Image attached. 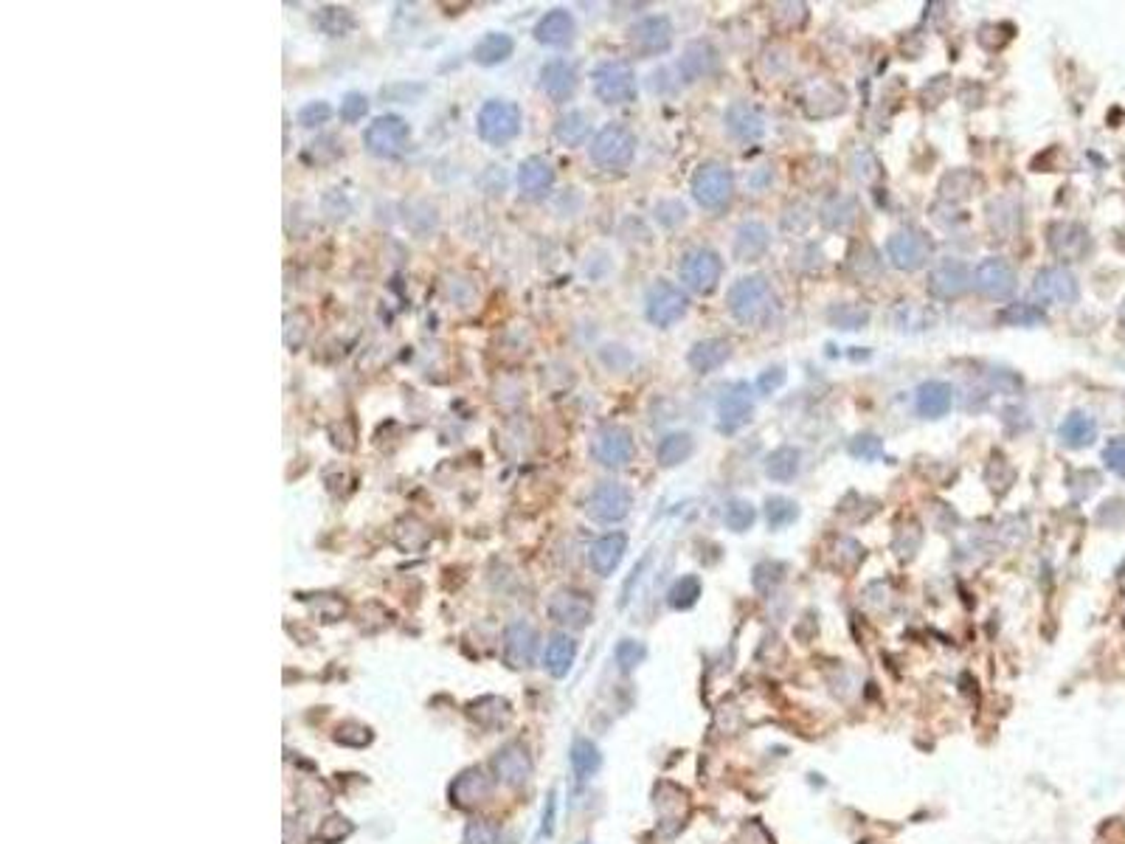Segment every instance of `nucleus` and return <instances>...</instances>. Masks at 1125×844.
I'll list each match as a JSON object with an SVG mask.
<instances>
[{"label": "nucleus", "mask_w": 1125, "mask_h": 844, "mask_svg": "<svg viewBox=\"0 0 1125 844\" xmlns=\"http://www.w3.org/2000/svg\"><path fill=\"white\" fill-rule=\"evenodd\" d=\"M554 808H557V794L552 791L549 800H546V813H544V836L554 833Z\"/></svg>", "instance_id": "nucleus-57"}, {"label": "nucleus", "mask_w": 1125, "mask_h": 844, "mask_svg": "<svg viewBox=\"0 0 1125 844\" xmlns=\"http://www.w3.org/2000/svg\"><path fill=\"white\" fill-rule=\"evenodd\" d=\"M830 324L838 329H864L869 324V310L858 304H838L830 310Z\"/></svg>", "instance_id": "nucleus-47"}, {"label": "nucleus", "mask_w": 1125, "mask_h": 844, "mask_svg": "<svg viewBox=\"0 0 1125 844\" xmlns=\"http://www.w3.org/2000/svg\"><path fill=\"white\" fill-rule=\"evenodd\" d=\"M332 740H336L338 746L366 749L372 740H374V732L366 724H361V721H344V724L336 726V735H332Z\"/></svg>", "instance_id": "nucleus-43"}, {"label": "nucleus", "mask_w": 1125, "mask_h": 844, "mask_svg": "<svg viewBox=\"0 0 1125 844\" xmlns=\"http://www.w3.org/2000/svg\"><path fill=\"white\" fill-rule=\"evenodd\" d=\"M721 68V54L709 40H695L684 48V54L678 60V73L684 82H698L706 80L714 71Z\"/></svg>", "instance_id": "nucleus-22"}, {"label": "nucleus", "mask_w": 1125, "mask_h": 844, "mask_svg": "<svg viewBox=\"0 0 1125 844\" xmlns=\"http://www.w3.org/2000/svg\"><path fill=\"white\" fill-rule=\"evenodd\" d=\"M411 141V127H408L405 119L400 116H380L374 119L366 133H364V144L372 156L377 158H397L400 152Z\"/></svg>", "instance_id": "nucleus-9"}, {"label": "nucleus", "mask_w": 1125, "mask_h": 844, "mask_svg": "<svg viewBox=\"0 0 1125 844\" xmlns=\"http://www.w3.org/2000/svg\"><path fill=\"white\" fill-rule=\"evenodd\" d=\"M1033 296L1041 304H1058V307H1069L1081 299V288L1078 279L1072 270L1061 268V265H1050L1041 268L1033 276Z\"/></svg>", "instance_id": "nucleus-11"}, {"label": "nucleus", "mask_w": 1125, "mask_h": 844, "mask_svg": "<svg viewBox=\"0 0 1125 844\" xmlns=\"http://www.w3.org/2000/svg\"><path fill=\"white\" fill-rule=\"evenodd\" d=\"M729 355H732V344L726 338H704V341H698L693 349H689L686 361H689V366H693L695 372L709 375L714 369H721L729 361Z\"/></svg>", "instance_id": "nucleus-32"}, {"label": "nucleus", "mask_w": 1125, "mask_h": 844, "mask_svg": "<svg viewBox=\"0 0 1125 844\" xmlns=\"http://www.w3.org/2000/svg\"><path fill=\"white\" fill-rule=\"evenodd\" d=\"M1046 242H1050V251L1064 262L1083 260L1089 253V248H1092L1089 232L1081 223H1055V225H1050Z\"/></svg>", "instance_id": "nucleus-21"}, {"label": "nucleus", "mask_w": 1125, "mask_h": 844, "mask_svg": "<svg viewBox=\"0 0 1125 844\" xmlns=\"http://www.w3.org/2000/svg\"><path fill=\"white\" fill-rule=\"evenodd\" d=\"M974 186H979V177L974 175V172H965V169H957V172H951V175H945V181H942V194L945 197H951V200H965V197H970L974 194Z\"/></svg>", "instance_id": "nucleus-46"}, {"label": "nucleus", "mask_w": 1125, "mask_h": 844, "mask_svg": "<svg viewBox=\"0 0 1125 844\" xmlns=\"http://www.w3.org/2000/svg\"><path fill=\"white\" fill-rule=\"evenodd\" d=\"M914 405H917V414L926 417V420L945 417V414L951 412V405H954V389H951V383H945V380H929V383H923V386L917 389Z\"/></svg>", "instance_id": "nucleus-26"}, {"label": "nucleus", "mask_w": 1125, "mask_h": 844, "mask_svg": "<svg viewBox=\"0 0 1125 844\" xmlns=\"http://www.w3.org/2000/svg\"><path fill=\"white\" fill-rule=\"evenodd\" d=\"M799 518V504L790 501L785 496H771L765 498V521H769L771 529H782L788 524H794Z\"/></svg>", "instance_id": "nucleus-42"}, {"label": "nucleus", "mask_w": 1125, "mask_h": 844, "mask_svg": "<svg viewBox=\"0 0 1125 844\" xmlns=\"http://www.w3.org/2000/svg\"><path fill=\"white\" fill-rule=\"evenodd\" d=\"M819 220L830 232H844L856 223V197L850 194H833L822 203Z\"/></svg>", "instance_id": "nucleus-37"}, {"label": "nucleus", "mask_w": 1125, "mask_h": 844, "mask_svg": "<svg viewBox=\"0 0 1125 844\" xmlns=\"http://www.w3.org/2000/svg\"><path fill=\"white\" fill-rule=\"evenodd\" d=\"M970 281H974V273L962 260H940L931 270H929V281L926 290L931 299L940 301H951L968 293Z\"/></svg>", "instance_id": "nucleus-13"}, {"label": "nucleus", "mask_w": 1125, "mask_h": 844, "mask_svg": "<svg viewBox=\"0 0 1125 844\" xmlns=\"http://www.w3.org/2000/svg\"><path fill=\"white\" fill-rule=\"evenodd\" d=\"M532 769H534L532 754L524 744H518V740L504 744L493 757V777L504 785H513V788L524 785L532 777Z\"/></svg>", "instance_id": "nucleus-20"}, {"label": "nucleus", "mask_w": 1125, "mask_h": 844, "mask_svg": "<svg viewBox=\"0 0 1125 844\" xmlns=\"http://www.w3.org/2000/svg\"><path fill=\"white\" fill-rule=\"evenodd\" d=\"M886 257L892 268L903 273H914L926 268L931 260V240L920 228H901L886 240Z\"/></svg>", "instance_id": "nucleus-7"}, {"label": "nucleus", "mask_w": 1125, "mask_h": 844, "mask_svg": "<svg viewBox=\"0 0 1125 844\" xmlns=\"http://www.w3.org/2000/svg\"><path fill=\"white\" fill-rule=\"evenodd\" d=\"M554 186V169L546 158L532 156L518 166V189L526 197H544Z\"/></svg>", "instance_id": "nucleus-30"}, {"label": "nucleus", "mask_w": 1125, "mask_h": 844, "mask_svg": "<svg viewBox=\"0 0 1125 844\" xmlns=\"http://www.w3.org/2000/svg\"><path fill=\"white\" fill-rule=\"evenodd\" d=\"M769 245H771L769 228H765L762 223H757V220L743 223L734 232V257H737V262H757L762 253L769 251Z\"/></svg>", "instance_id": "nucleus-29"}, {"label": "nucleus", "mask_w": 1125, "mask_h": 844, "mask_svg": "<svg viewBox=\"0 0 1125 844\" xmlns=\"http://www.w3.org/2000/svg\"><path fill=\"white\" fill-rule=\"evenodd\" d=\"M726 307L729 313L734 316V321H740L743 327H765L774 313H777V293L771 288V281L754 273V276H743L737 279L734 285L726 293Z\"/></svg>", "instance_id": "nucleus-1"}, {"label": "nucleus", "mask_w": 1125, "mask_h": 844, "mask_svg": "<svg viewBox=\"0 0 1125 844\" xmlns=\"http://www.w3.org/2000/svg\"><path fill=\"white\" fill-rule=\"evenodd\" d=\"M1120 321H1122V327H1125V301H1122V310H1120Z\"/></svg>", "instance_id": "nucleus-58"}, {"label": "nucleus", "mask_w": 1125, "mask_h": 844, "mask_svg": "<svg viewBox=\"0 0 1125 844\" xmlns=\"http://www.w3.org/2000/svg\"><path fill=\"white\" fill-rule=\"evenodd\" d=\"M884 453V440L875 437V433H858L856 440H850V456L861 459V462H875Z\"/></svg>", "instance_id": "nucleus-51"}, {"label": "nucleus", "mask_w": 1125, "mask_h": 844, "mask_svg": "<svg viewBox=\"0 0 1125 844\" xmlns=\"http://www.w3.org/2000/svg\"><path fill=\"white\" fill-rule=\"evenodd\" d=\"M366 113H369V99L364 93H357V90L346 93L344 101H341V108H338L341 121H346V124H357Z\"/></svg>", "instance_id": "nucleus-53"}, {"label": "nucleus", "mask_w": 1125, "mask_h": 844, "mask_svg": "<svg viewBox=\"0 0 1125 844\" xmlns=\"http://www.w3.org/2000/svg\"><path fill=\"white\" fill-rule=\"evenodd\" d=\"M352 833H355V825L346 820V816H341V813H329L326 820L318 825L316 839H318L321 844H344Z\"/></svg>", "instance_id": "nucleus-45"}, {"label": "nucleus", "mask_w": 1125, "mask_h": 844, "mask_svg": "<svg viewBox=\"0 0 1125 844\" xmlns=\"http://www.w3.org/2000/svg\"><path fill=\"white\" fill-rule=\"evenodd\" d=\"M1016 285H1018L1016 270L1002 257H988L974 270V288L985 299H990V301H1005V299H1010L1016 293Z\"/></svg>", "instance_id": "nucleus-14"}, {"label": "nucleus", "mask_w": 1125, "mask_h": 844, "mask_svg": "<svg viewBox=\"0 0 1125 844\" xmlns=\"http://www.w3.org/2000/svg\"><path fill=\"white\" fill-rule=\"evenodd\" d=\"M574 32H577L574 17L566 9H552L538 23H534V40L544 43V45H554V48L569 45L574 40Z\"/></svg>", "instance_id": "nucleus-28"}, {"label": "nucleus", "mask_w": 1125, "mask_h": 844, "mask_svg": "<svg viewBox=\"0 0 1125 844\" xmlns=\"http://www.w3.org/2000/svg\"><path fill=\"white\" fill-rule=\"evenodd\" d=\"M504 659L509 668L515 670H526L534 664V656H538V631H534L529 622L518 620L509 622L504 628Z\"/></svg>", "instance_id": "nucleus-18"}, {"label": "nucleus", "mask_w": 1125, "mask_h": 844, "mask_svg": "<svg viewBox=\"0 0 1125 844\" xmlns=\"http://www.w3.org/2000/svg\"><path fill=\"white\" fill-rule=\"evenodd\" d=\"M1002 321H1007L1013 327H1035V324H1044L1046 316H1044V310H1038L1035 304H1010L1007 310L1002 313Z\"/></svg>", "instance_id": "nucleus-50"}, {"label": "nucleus", "mask_w": 1125, "mask_h": 844, "mask_svg": "<svg viewBox=\"0 0 1125 844\" xmlns=\"http://www.w3.org/2000/svg\"><path fill=\"white\" fill-rule=\"evenodd\" d=\"M678 276L689 290H695L701 296L712 293L723 276V260L712 248H693L681 257Z\"/></svg>", "instance_id": "nucleus-8"}, {"label": "nucleus", "mask_w": 1125, "mask_h": 844, "mask_svg": "<svg viewBox=\"0 0 1125 844\" xmlns=\"http://www.w3.org/2000/svg\"><path fill=\"white\" fill-rule=\"evenodd\" d=\"M698 597H701V580H698L695 574H684V577H678V580L670 585V592H667V602H670V608H676V611H686V608H693V605L698 602Z\"/></svg>", "instance_id": "nucleus-41"}, {"label": "nucleus", "mask_w": 1125, "mask_h": 844, "mask_svg": "<svg viewBox=\"0 0 1125 844\" xmlns=\"http://www.w3.org/2000/svg\"><path fill=\"white\" fill-rule=\"evenodd\" d=\"M723 121H726V130L732 133V138L743 141V144L760 141L765 136V119L754 105H749V101H732V105L726 108Z\"/></svg>", "instance_id": "nucleus-23"}, {"label": "nucleus", "mask_w": 1125, "mask_h": 844, "mask_svg": "<svg viewBox=\"0 0 1125 844\" xmlns=\"http://www.w3.org/2000/svg\"><path fill=\"white\" fill-rule=\"evenodd\" d=\"M636 453L633 433L622 425H605L594 433L591 456L602 468H625Z\"/></svg>", "instance_id": "nucleus-12"}, {"label": "nucleus", "mask_w": 1125, "mask_h": 844, "mask_svg": "<svg viewBox=\"0 0 1125 844\" xmlns=\"http://www.w3.org/2000/svg\"><path fill=\"white\" fill-rule=\"evenodd\" d=\"M673 34L676 32H673L670 17L650 14L645 20H638L630 29V45L642 57H658V54H667L673 48Z\"/></svg>", "instance_id": "nucleus-16"}, {"label": "nucleus", "mask_w": 1125, "mask_h": 844, "mask_svg": "<svg viewBox=\"0 0 1125 844\" xmlns=\"http://www.w3.org/2000/svg\"><path fill=\"white\" fill-rule=\"evenodd\" d=\"M686 307H689L686 293L681 288H676L673 281H664V279L656 281V285L648 290V299H645L648 321L653 327H661V329L681 321L686 316Z\"/></svg>", "instance_id": "nucleus-10"}, {"label": "nucleus", "mask_w": 1125, "mask_h": 844, "mask_svg": "<svg viewBox=\"0 0 1125 844\" xmlns=\"http://www.w3.org/2000/svg\"><path fill=\"white\" fill-rule=\"evenodd\" d=\"M538 80L552 101H569L577 90V68L569 60H549Z\"/></svg>", "instance_id": "nucleus-25"}, {"label": "nucleus", "mask_w": 1125, "mask_h": 844, "mask_svg": "<svg viewBox=\"0 0 1125 844\" xmlns=\"http://www.w3.org/2000/svg\"><path fill=\"white\" fill-rule=\"evenodd\" d=\"M588 156L600 169H628L636 156V136L625 124H605L588 147Z\"/></svg>", "instance_id": "nucleus-3"}, {"label": "nucleus", "mask_w": 1125, "mask_h": 844, "mask_svg": "<svg viewBox=\"0 0 1125 844\" xmlns=\"http://www.w3.org/2000/svg\"><path fill=\"white\" fill-rule=\"evenodd\" d=\"M1103 462H1106V468H1109L1114 476L1125 479V437H1114V440L1103 448Z\"/></svg>", "instance_id": "nucleus-54"}, {"label": "nucleus", "mask_w": 1125, "mask_h": 844, "mask_svg": "<svg viewBox=\"0 0 1125 844\" xmlns=\"http://www.w3.org/2000/svg\"><path fill=\"white\" fill-rule=\"evenodd\" d=\"M799 468H802V450L794 445H782L765 456V476L771 481L785 484L790 479H797Z\"/></svg>", "instance_id": "nucleus-34"}, {"label": "nucleus", "mask_w": 1125, "mask_h": 844, "mask_svg": "<svg viewBox=\"0 0 1125 844\" xmlns=\"http://www.w3.org/2000/svg\"><path fill=\"white\" fill-rule=\"evenodd\" d=\"M695 453V440L689 437L686 431H673V433H667V437H664L661 442H658V448H656V459H658V465L661 468H678V465H684L689 456Z\"/></svg>", "instance_id": "nucleus-35"}, {"label": "nucleus", "mask_w": 1125, "mask_h": 844, "mask_svg": "<svg viewBox=\"0 0 1125 844\" xmlns=\"http://www.w3.org/2000/svg\"><path fill=\"white\" fill-rule=\"evenodd\" d=\"M734 194V175L723 164H701L693 175V197L701 209L721 212Z\"/></svg>", "instance_id": "nucleus-5"}, {"label": "nucleus", "mask_w": 1125, "mask_h": 844, "mask_svg": "<svg viewBox=\"0 0 1125 844\" xmlns=\"http://www.w3.org/2000/svg\"><path fill=\"white\" fill-rule=\"evenodd\" d=\"M591 85L605 105H630L636 99V73L625 60H605L594 68Z\"/></svg>", "instance_id": "nucleus-4"}, {"label": "nucleus", "mask_w": 1125, "mask_h": 844, "mask_svg": "<svg viewBox=\"0 0 1125 844\" xmlns=\"http://www.w3.org/2000/svg\"><path fill=\"white\" fill-rule=\"evenodd\" d=\"M588 130H591V121H588V116L582 110H569V113H562L557 119V124H554V138L562 147H580L585 141Z\"/></svg>", "instance_id": "nucleus-38"}, {"label": "nucleus", "mask_w": 1125, "mask_h": 844, "mask_svg": "<svg viewBox=\"0 0 1125 844\" xmlns=\"http://www.w3.org/2000/svg\"><path fill=\"white\" fill-rule=\"evenodd\" d=\"M754 414V397L749 383H734V386L718 400V428L721 433H737L746 428Z\"/></svg>", "instance_id": "nucleus-19"}, {"label": "nucleus", "mask_w": 1125, "mask_h": 844, "mask_svg": "<svg viewBox=\"0 0 1125 844\" xmlns=\"http://www.w3.org/2000/svg\"><path fill=\"white\" fill-rule=\"evenodd\" d=\"M549 617L562 628L580 631L594 620V602L574 588H560L549 600Z\"/></svg>", "instance_id": "nucleus-17"}, {"label": "nucleus", "mask_w": 1125, "mask_h": 844, "mask_svg": "<svg viewBox=\"0 0 1125 844\" xmlns=\"http://www.w3.org/2000/svg\"><path fill=\"white\" fill-rule=\"evenodd\" d=\"M397 546L400 549H405V552H420V549H425V544L430 541V532L420 524V521H414V518H408V521H402L400 524V529H397Z\"/></svg>", "instance_id": "nucleus-48"}, {"label": "nucleus", "mask_w": 1125, "mask_h": 844, "mask_svg": "<svg viewBox=\"0 0 1125 844\" xmlns=\"http://www.w3.org/2000/svg\"><path fill=\"white\" fill-rule=\"evenodd\" d=\"M633 493L619 481H600L585 498V516L597 524H619L630 516Z\"/></svg>", "instance_id": "nucleus-6"}, {"label": "nucleus", "mask_w": 1125, "mask_h": 844, "mask_svg": "<svg viewBox=\"0 0 1125 844\" xmlns=\"http://www.w3.org/2000/svg\"><path fill=\"white\" fill-rule=\"evenodd\" d=\"M613 656H617L619 668L625 673H630V670H636L638 664L648 659V648L638 642V639H622V642L617 645V650H613Z\"/></svg>", "instance_id": "nucleus-49"}, {"label": "nucleus", "mask_w": 1125, "mask_h": 844, "mask_svg": "<svg viewBox=\"0 0 1125 844\" xmlns=\"http://www.w3.org/2000/svg\"><path fill=\"white\" fill-rule=\"evenodd\" d=\"M785 369L782 366H771V369H765L760 377H757V392L760 394H774L777 389H782V383H785Z\"/></svg>", "instance_id": "nucleus-56"}, {"label": "nucleus", "mask_w": 1125, "mask_h": 844, "mask_svg": "<svg viewBox=\"0 0 1125 844\" xmlns=\"http://www.w3.org/2000/svg\"><path fill=\"white\" fill-rule=\"evenodd\" d=\"M754 521H757V509H754L752 501H746V498H732V501H726L723 524L732 532H746V529H752Z\"/></svg>", "instance_id": "nucleus-44"}, {"label": "nucleus", "mask_w": 1125, "mask_h": 844, "mask_svg": "<svg viewBox=\"0 0 1125 844\" xmlns=\"http://www.w3.org/2000/svg\"><path fill=\"white\" fill-rule=\"evenodd\" d=\"M628 552V535L625 532H608L602 538H597L588 549V563L600 577H610L613 572L619 569V563Z\"/></svg>", "instance_id": "nucleus-24"}, {"label": "nucleus", "mask_w": 1125, "mask_h": 844, "mask_svg": "<svg viewBox=\"0 0 1125 844\" xmlns=\"http://www.w3.org/2000/svg\"><path fill=\"white\" fill-rule=\"evenodd\" d=\"M329 116H332V108L326 105V101H307V105L298 110V124L301 127H321V124L329 121Z\"/></svg>", "instance_id": "nucleus-55"}, {"label": "nucleus", "mask_w": 1125, "mask_h": 844, "mask_svg": "<svg viewBox=\"0 0 1125 844\" xmlns=\"http://www.w3.org/2000/svg\"><path fill=\"white\" fill-rule=\"evenodd\" d=\"M569 760H572V769H574V774L580 780L594 777L600 772V765H602V754H600L597 744H591L588 737H577L574 740Z\"/></svg>", "instance_id": "nucleus-39"}, {"label": "nucleus", "mask_w": 1125, "mask_h": 844, "mask_svg": "<svg viewBox=\"0 0 1125 844\" xmlns=\"http://www.w3.org/2000/svg\"><path fill=\"white\" fill-rule=\"evenodd\" d=\"M577 659V642L569 633H554L544 650V668L552 678H566Z\"/></svg>", "instance_id": "nucleus-31"}, {"label": "nucleus", "mask_w": 1125, "mask_h": 844, "mask_svg": "<svg viewBox=\"0 0 1125 844\" xmlns=\"http://www.w3.org/2000/svg\"><path fill=\"white\" fill-rule=\"evenodd\" d=\"M465 844H501V830L490 820H473L465 828Z\"/></svg>", "instance_id": "nucleus-52"}, {"label": "nucleus", "mask_w": 1125, "mask_h": 844, "mask_svg": "<svg viewBox=\"0 0 1125 844\" xmlns=\"http://www.w3.org/2000/svg\"><path fill=\"white\" fill-rule=\"evenodd\" d=\"M1058 437H1061V442L1066 448H1089L1097 440V422L1089 414H1083V412H1072L1061 422Z\"/></svg>", "instance_id": "nucleus-36"}, {"label": "nucleus", "mask_w": 1125, "mask_h": 844, "mask_svg": "<svg viewBox=\"0 0 1125 844\" xmlns=\"http://www.w3.org/2000/svg\"><path fill=\"white\" fill-rule=\"evenodd\" d=\"M521 124H524V113L515 101H509V99L484 101L476 116V130L481 141H487L493 147H504L509 141H515L521 136Z\"/></svg>", "instance_id": "nucleus-2"}, {"label": "nucleus", "mask_w": 1125, "mask_h": 844, "mask_svg": "<svg viewBox=\"0 0 1125 844\" xmlns=\"http://www.w3.org/2000/svg\"><path fill=\"white\" fill-rule=\"evenodd\" d=\"M493 788H496V777H490L484 769H465L448 785V800L459 811H473L481 802L490 800Z\"/></svg>", "instance_id": "nucleus-15"}, {"label": "nucleus", "mask_w": 1125, "mask_h": 844, "mask_svg": "<svg viewBox=\"0 0 1125 844\" xmlns=\"http://www.w3.org/2000/svg\"><path fill=\"white\" fill-rule=\"evenodd\" d=\"M468 718L481 729L496 732V729H504L509 724V718H513V706H509V701L501 698V696H481V698L468 704Z\"/></svg>", "instance_id": "nucleus-27"}, {"label": "nucleus", "mask_w": 1125, "mask_h": 844, "mask_svg": "<svg viewBox=\"0 0 1125 844\" xmlns=\"http://www.w3.org/2000/svg\"><path fill=\"white\" fill-rule=\"evenodd\" d=\"M313 23L318 25L324 34H329V37H344L352 29V25H355L349 9H344V6H321L313 14Z\"/></svg>", "instance_id": "nucleus-40"}, {"label": "nucleus", "mask_w": 1125, "mask_h": 844, "mask_svg": "<svg viewBox=\"0 0 1125 844\" xmlns=\"http://www.w3.org/2000/svg\"><path fill=\"white\" fill-rule=\"evenodd\" d=\"M515 51V40L504 34V32H490L484 34L476 45H473V62L490 68V65H501L513 57Z\"/></svg>", "instance_id": "nucleus-33"}]
</instances>
